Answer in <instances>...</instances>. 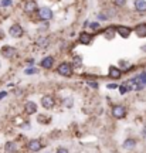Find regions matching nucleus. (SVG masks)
<instances>
[{
	"label": "nucleus",
	"mask_w": 146,
	"mask_h": 153,
	"mask_svg": "<svg viewBox=\"0 0 146 153\" xmlns=\"http://www.w3.org/2000/svg\"><path fill=\"white\" fill-rule=\"evenodd\" d=\"M114 1H115V4L116 6H124L126 0H114Z\"/></svg>",
	"instance_id": "nucleus-27"
},
{
	"label": "nucleus",
	"mask_w": 146,
	"mask_h": 153,
	"mask_svg": "<svg viewBox=\"0 0 146 153\" xmlns=\"http://www.w3.org/2000/svg\"><path fill=\"white\" fill-rule=\"evenodd\" d=\"M53 64H54V58L53 57H45V58L41 60V67L45 68V70H50L53 67Z\"/></svg>",
	"instance_id": "nucleus-13"
},
{
	"label": "nucleus",
	"mask_w": 146,
	"mask_h": 153,
	"mask_svg": "<svg viewBox=\"0 0 146 153\" xmlns=\"http://www.w3.org/2000/svg\"><path fill=\"white\" fill-rule=\"evenodd\" d=\"M41 148H43V145H41V142L38 139H33V140L28 142V149L31 152H38V150H41Z\"/></svg>",
	"instance_id": "nucleus-8"
},
{
	"label": "nucleus",
	"mask_w": 146,
	"mask_h": 153,
	"mask_svg": "<svg viewBox=\"0 0 146 153\" xmlns=\"http://www.w3.org/2000/svg\"><path fill=\"white\" fill-rule=\"evenodd\" d=\"M89 27H91L92 30H98V28H99V24H98V23H91Z\"/></svg>",
	"instance_id": "nucleus-26"
},
{
	"label": "nucleus",
	"mask_w": 146,
	"mask_h": 153,
	"mask_svg": "<svg viewBox=\"0 0 146 153\" xmlns=\"http://www.w3.org/2000/svg\"><path fill=\"white\" fill-rule=\"evenodd\" d=\"M116 31H118V34L122 38H128L130 36V33H132V30H130L128 26H118V27H116Z\"/></svg>",
	"instance_id": "nucleus-6"
},
{
	"label": "nucleus",
	"mask_w": 146,
	"mask_h": 153,
	"mask_svg": "<svg viewBox=\"0 0 146 153\" xmlns=\"http://www.w3.org/2000/svg\"><path fill=\"white\" fill-rule=\"evenodd\" d=\"M57 72L63 76H71L72 75V67L68 62H61L58 65V68H57Z\"/></svg>",
	"instance_id": "nucleus-1"
},
{
	"label": "nucleus",
	"mask_w": 146,
	"mask_h": 153,
	"mask_svg": "<svg viewBox=\"0 0 146 153\" xmlns=\"http://www.w3.org/2000/svg\"><path fill=\"white\" fill-rule=\"evenodd\" d=\"M1 55L3 57H6V58H11V57H14V54H16V48H13V47H3L1 48Z\"/></svg>",
	"instance_id": "nucleus-10"
},
{
	"label": "nucleus",
	"mask_w": 146,
	"mask_h": 153,
	"mask_svg": "<svg viewBox=\"0 0 146 153\" xmlns=\"http://www.w3.org/2000/svg\"><path fill=\"white\" fill-rule=\"evenodd\" d=\"M108 88L109 89H115V88H118V85H116V84H109Z\"/></svg>",
	"instance_id": "nucleus-30"
},
{
	"label": "nucleus",
	"mask_w": 146,
	"mask_h": 153,
	"mask_svg": "<svg viewBox=\"0 0 146 153\" xmlns=\"http://www.w3.org/2000/svg\"><path fill=\"white\" fill-rule=\"evenodd\" d=\"M135 33L139 38L146 37V23H139L135 27Z\"/></svg>",
	"instance_id": "nucleus-7"
},
{
	"label": "nucleus",
	"mask_w": 146,
	"mask_h": 153,
	"mask_svg": "<svg viewBox=\"0 0 146 153\" xmlns=\"http://www.w3.org/2000/svg\"><path fill=\"white\" fill-rule=\"evenodd\" d=\"M64 105L67 106V108H70V106H72V99H71V98L64 99Z\"/></svg>",
	"instance_id": "nucleus-22"
},
{
	"label": "nucleus",
	"mask_w": 146,
	"mask_h": 153,
	"mask_svg": "<svg viewBox=\"0 0 146 153\" xmlns=\"http://www.w3.org/2000/svg\"><path fill=\"white\" fill-rule=\"evenodd\" d=\"M26 114L28 115H33L37 112V104H34V102H31V101H28V102H26Z\"/></svg>",
	"instance_id": "nucleus-11"
},
{
	"label": "nucleus",
	"mask_w": 146,
	"mask_h": 153,
	"mask_svg": "<svg viewBox=\"0 0 146 153\" xmlns=\"http://www.w3.org/2000/svg\"><path fill=\"white\" fill-rule=\"evenodd\" d=\"M88 85L92 88H98V82L97 81H88Z\"/></svg>",
	"instance_id": "nucleus-25"
},
{
	"label": "nucleus",
	"mask_w": 146,
	"mask_h": 153,
	"mask_svg": "<svg viewBox=\"0 0 146 153\" xmlns=\"http://www.w3.org/2000/svg\"><path fill=\"white\" fill-rule=\"evenodd\" d=\"M11 4V0H1V3L0 6H3V7H9Z\"/></svg>",
	"instance_id": "nucleus-23"
},
{
	"label": "nucleus",
	"mask_w": 146,
	"mask_h": 153,
	"mask_svg": "<svg viewBox=\"0 0 146 153\" xmlns=\"http://www.w3.org/2000/svg\"><path fill=\"white\" fill-rule=\"evenodd\" d=\"M9 33H10V36L11 37H14V38H20L23 36V28H22V26L20 24H13L10 27V30H9Z\"/></svg>",
	"instance_id": "nucleus-4"
},
{
	"label": "nucleus",
	"mask_w": 146,
	"mask_h": 153,
	"mask_svg": "<svg viewBox=\"0 0 146 153\" xmlns=\"http://www.w3.org/2000/svg\"><path fill=\"white\" fill-rule=\"evenodd\" d=\"M6 95H7V92H4V91H3V92H0V99L6 98Z\"/></svg>",
	"instance_id": "nucleus-31"
},
{
	"label": "nucleus",
	"mask_w": 146,
	"mask_h": 153,
	"mask_svg": "<svg viewBox=\"0 0 146 153\" xmlns=\"http://www.w3.org/2000/svg\"><path fill=\"white\" fill-rule=\"evenodd\" d=\"M142 50H143V51L146 53V45H143V47H142Z\"/></svg>",
	"instance_id": "nucleus-32"
},
{
	"label": "nucleus",
	"mask_w": 146,
	"mask_h": 153,
	"mask_svg": "<svg viewBox=\"0 0 146 153\" xmlns=\"http://www.w3.org/2000/svg\"><path fill=\"white\" fill-rule=\"evenodd\" d=\"M92 41V36L88 33H81V36H80V43L84 44V45H88V44Z\"/></svg>",
	"instance_id": "nucleus-14"
},
{
	"label": "nucleus",
	"mask_w": 146,
	"mask_h": 153,
	"mask_svg": "<svg viewBox=\"0 0 146 153\" xmlns=\"http://www.w3.org/2000/svg\"><path fill=\"white\" fill-rule=\"evenodd\" d=\"M133 3L138 11H146V0H135Z\"/></svg>",
	"instance_id": "nucleus-16"
},
{
	"label": "nucleus",
	"mask_w": 146,
	"mask_h": 153,
	"mask_svg": "<svg viewBox=\"0 0 146 153\" xmlns=\"http://www.w3.org/2000/svg\"><path fill=\"white\" fill-rule=\"evenodd\" d=\"M119 91H121V94H126L128 91H129V87H126V85H122V87H119Z\"/></svg>",
	"instance_id": "nucleus-24"
},
{
	"label": "nucleus",
	"mask_w": 146,
	"mask_h": 153,
	"mask_svg": "<svg viewBox=\"0 0 146 153\" xmlns=\"http://www.w3.org/2000/svg\"><path fill=\"white\" fill-rule=\"evenodd\" d=\"M115 33H118V31H116V27H108V28H105L104 36L108 38V40H112V38L115 37Z\"/></svg>",
	"instance_id": "nucleus-15"
},
{
	"label": "nucleus",
	"mask_w": 146,
	"mask_h": 153,
	"mask_svg": "<svg viewBox=\"0 0 146 153\" xmlns=\"http://www.w3.org/2000/svg\"><path fill=\"white\" fill-rule=\"evenodd\" d=\"M4 150L6 153H13L14 150H16V145H14V142H7L4 145Z\"/></svg>",
	"instance_id": "nucleus-17"
},
{
	"label": "nucleus",
	"mask_w": 146,
	"mask_h": 153,
	"mask_svg": "<svg viewBox=\"0 0 146 153\" xmlns=\"http://www.w3.org/2000/svg\"><path fill=\"white\" fill-rule=\"evenodd\" d=\"M138 81L142 82V85H145V84H146V72H145V74H141V75L138 76Z\"/></svg>",
	"instance_id": "nucleus-20"
},
{
	"label": "nucleus",
	"mask_w": 146,
	"mask_h": 153,
	"mask_svg": "<svg viewBox=\"0 0 146 153\" xmlns=\"http://www.w3.org/2000/svg\"><path fill=\"white\" fill-rule=\"evenodd\" d=\"M112 115H114L116 119H122L126 116V108L122 105H115L112 108Z\"/></svg>",
	"instance_id": "nucleus-2"
},
{
	"label": "nucleus",
	"mask_w": 146,
	"mask_h": 153,
	"mask_svg": "<svg viewBox=\"0 0 146 153\" xmlns=\"http://www.w3.org/2000/svg\"><path fill=\"white\" fill-rule=\"evenodd\" d=\"M37 44L40 47H45V45H48V40H47V38H40L37 41Z\"/></svg>",
	"instance_id": "nucleus-19"
},
{
	"label": "nucleus",
	"mask_w": 146,
	"mask_h": 153,
	"mask_svg": "<svg viewBox=\"0 0 146 153\" xmlns=\"http://www.w3.org/2000/svg\"><path fill=\"white\" fill-rule=\"evenodd\" d=\"M74 62H75L77 65H80V64H81V57H75V58H74Z\"/></svg>",
	"instance_id": "nucleus-29"
},
{
	"label": "nucleus",
	"mask_w": 146,
	"mask_h": 153,
	"mask_svg": "<svg viewBox=\"0 0 146 153\" xmlns=\"http://www.w3.org/2000/svg\"><path fill=\"white\" fill-rule=\"evenodd\" d=\"M24 72H26L27 75H31V74H37L38 70H37V68H27V70H26Z\"/></svg>",
	"instance_id": "nucleus-21"
},
{
	"label": "nucleus",
	"mask_w": 146,
	"mask_h": 153,
	"mask_svg": "<svg viewBox=\"0 0 146 153\" xmlns=\"http://www.w3.org/2000/svg\"><path fill=\"white\" fill-rule=\"evenodd\" d=\"M37 14L40 20H50L53 17V11L50 10L48 7H41V9H38Z\"/></svg>",
	"instance_id": "nucleus-3"
},
{
	"label": "nucleus",
	"mask_w": 146,
	"mask_h": 153,
	"mask_svg": "<svg viewBox=\"0 0 146 153\" xmlns=\"http://www.w3.org/2000/svg\"><path fill=\"white\" fill-rule=\"evenodd\" d=\"M57 153H70V152H68L65 148H58L57 149Z\"/></svg>",
	"instance_id": "nucleus-28"
},
{
	"label": "nucleus",
	"mask_w": 146,
	"mask_h": 153,
	"mask_svg": "<svg viewBox=\"0 0 146 153\" xmlns=\"http://www.w3.org/2000/svg\"><path fill=\"white\" fill-rule=\"evenodd\" d=\"M54 98L53 97H50V95H45V97H43L41 98V105H43L45 109H51L53 106H54Z\"/></svg>",
	"instance_id": "nucleus-5"
},
{
	"label": "nucleus",
	"mask_w": 146,
	"mask_h": 153,
	"mask_svg": "<svg viewBox=\"0 0 146 153\" xmlns=\"http://www.w3.org/2000/svg\"><path fill=\"white\" fill-rule=\"evenodd\" d=\"M121 75H122V71H121L119 68H116V67H111V68H109V76H111L112 79H119Z\"/></svg>",
	"instance_id": "nucleus-12"
},
{
	"label": "nucleus",
	"mask_w": 146,
	"mask_h": 153,
	"mask_svg": "<svg viewBox=\"0 0 146 153\" xmlns=\"http://www.w3.org/2000/svg\"><path fill=\"white\" fill-rule=\"evenodd\" d=\"M36 10H37V3H36V1H33V0L26 1V4H24V11H26V13L31 14V13H34Z\"/></svg>",
	"instance_id": "nucleus-9"
},
{
	"label": "nucleus",
	"mask_w": 146,
	"mask_h": 153,
	"mask_svg": "<svg viewBox=\"0 0 146 153\" xmlns=\"http://www.w3.org/2000/svg\"><path fill=\"white\" fill-rule=\"evenodd\" d=\"M124 148L128 149V150L133 149L135 148V140H133V139H126V140L124 142Z\"/></svg>",
	"instance_id": "nucleus-18"
}]
</instances>
